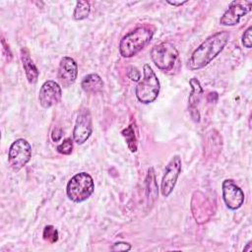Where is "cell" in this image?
I'll list each match as a JSON object with an SVG mask.
<instances>
[{"label": "cell", "instance_id": "obj_20", "mask_svg": "<svg viewBox=\"0 0 252 252\" xmlns=\"http://www.w3.org/2000/svg\"><path fill=\"white\" fill-rule=\"evenodd\" d=\"M251 31H252V28L251 27H248L245 32H243L242 34V44L244 45V47L246 48H251L252 46V39H251Z\"/></svg>", "mask_w": 252, "mask_h": 252}, {"label": "cell", "instance_id": "obj_5", "mask_svg": "<svg viewBox=\"0 0 252 252\" xmlns=\"http://www.w3.org/2000/svg\"><path fill=\"white\" fill-rule=\"evenodd\" d=\"M177 57L178 51L176 47L168 41L158 43L151 50V58L153 62L158 69L163 71L172 69Z\"/></svg>", "mask_w": 252, "mask_h": 252}, {"label": "cell", "instance_id": "obj_8", "mask_svg": "<svg viewBox=\"0 0 252 252\" xmlns=\"http://www.w3.org/2000/svg\"><path fill=\"white\" fill-rule=\"evenodd\" d=\"M252 2L251 1H233L229 4L228 8L222 14L220 19V24L221 26L231 27L239 23L240 19L251 11Z\"/></svg>", "mask_w": 252, "mask_h": 252}, {"label": "cell", "instance_id": "obj_25", "mask_svg": "<svg viewBox=\"0 0 252 252\" xmlns=\"http://www.w3.org/2000/svg\"><path fill=\"white\" fill-rule=\"evenodd\" d=\"M252 250V248H251V241H249L248 243H247V245H246V247H244V249H243V251H251Z\"/></svg>", "mask_w": 252, "mask_h": 252}, {"label": "cell", "instance_id": "obj_9", "mask_svg": "<svg viewBox=\"0 0 252 252\" xmlns=\"http://www.w3.org/2000/svg\"><path fill=\"white\" fill-rule=\"evenodd\" d=\"M92 133V116L88 109H84L77 116L73 130V140L78 145H83L91 137Z\"/></svg>", "mask_w": 252, "mask_h": 252}, {"label": "cell", "instance_id": "obj_14", "mask_svg": "<svg viewBox=\"0 0 252 252\" xmlns=\"http://www.w3.org/2000/svg\"><path fill=\"white\" fill-rule=\"evenodd\" d=\"M21 59L23 63V68L26 73V77L29 81V83L33 84L37 81L39 71L36 68L35 64L33 63L32 59L30 56V52L27 48H22L21 50Z\"/></svg>", "mask_w": 252, "mask_h": 252}, {"label": "cell", "instance_id": "obj_19", "mask_svg": "<svg viewBox=\"0 0 252 252\" xmlns=\"http://www.w3.org/2000/svg\"><path fill=\"white\" fill-rule=\"evenodd\" d=\"M57 152L61 155L68 156L72 153L73 150V140L71 138H67L63 140V142L57 146Z\"/></svg>", "mask_w": 252, "mask_h": 252}, {"label": "cell", "instance_id": "obj_3", "mask_svg": "<svg viewBox=\"0 0 252 252\" xmlns=\"http://www.w3.org/2000/svg\"><path fill=\"white\" fill-rule=\"evenodd\" d=\"M94 190V179L87 172L75 174L66 186V194L68 198L75 203H81L87 200L93 194Z\"/></svg>", "mask_w": 252, "mask_h": 252}, {"label": "cell", "instance_id": "obj_13", "mask_svg": "<svg viewBox=\"0 0 252 252\" xmlns=\"http://www.w3.org/2000/svg\"><path fill=\"white\" fill-rule=\"evenodd\" d=\"M189 84L191 86V92L188 98V108L191 115V118L195 122L200 121V112H199V103L202 98L203 94V88L201 87V84L198 79L192 78L189 81Z\"/></svg>", "mask_w": 252, "mask_h": 252}, {"label": "cell", "instance_id": "obj_1", "mask_svg": "<svg viewBox=\"0 0 252 252\" xmlns=\"http://www.w3.org/2000/svg\"><path fill=\"white\" fill-rule=\"evenodd\" d=\"M229 38L225 31L219 32L205 39L192 53L188 60V67L191 70H199L207 66L224 48Z\"/></svg>", "mask_w": 252, "mask_h": 252}, {"label": "cell", "instance_id": "obj_2", "mask_svg": "<svg viewBox=\"0 0 252 252\" xmlns=\"http://www.w3.org/2000/svg\"><path fill=\"white\" fill-rule=\"evenodd\" d=\"M154 31L149 27H139L122 37L119 43V52L125 58L132 57L140 52L153 38Z\"/></svg>", "mask_w": 252, "mask_h": 252}, {"label": "cell", "instance_id": "obj_23", "mask_svg": "<svg viewBox=\"0 0 252 252\" xmlns=\"http://www.w3.org/2000/svg\"><path fill=\"white\" fill-rule=\"evenodd\" d=\"M62 136H63V131H62V129L59 128V127L54 128V129L52 130V132H51V139H52L53 142H58V141H60L61 138H62Z\"/></svg>", "mask_w": 252, "mask_h": 252}, {"label": "cell", "instance_id": "obj_15", "mask_svg": "<svg viewBox=\"0 0 252 252\" xmlns=\"http://www.w3.org/2000/svg\"><path fill=\"white\" fill-rule=\"evenodd\" d=\"M81 87L88 94H97L103 89V82L97 74H89L81 82Z\"/></svg>", "mask_w": 252, "mask_h": 252}, {"label": "cell", "instance_id": "obj_10", "mask_svg": "<svg viewBox=\"0 0 252 252\" xmlns=\"http://www.w3.org/2000/svg\"><path fill=\"white\" fill-rule=\"evenodd\" d=\"M62 96V90L60 85L55 81H46L42 84L39 94L38 100L42 107L49 108L57 104Z\"/></svg>", "mask_w": 252, "mask_h": 252}, {"label": "cell", "instance_id": "obj_7", "mask_svg": "<svg viewBox=\"0 0 252 252\" xmlns=\"http://www.w3.org/2000/svg\"><path fill=\"white\" fill-rule=\"evenodd\" d=\"M181 172V158L179 156H174L167 163L164 174L160 183V191L162 196L168 197L173 191L176 181Z\"/></svg>", "mask_w": 252, "mask_h": 252}, {"label": "cell", "instance_id": "obj_17", "mask_svg": "<svg viewBox=\"0 0 252 252\" xmlns=\"http://www.w3.org/2000/svg\"><path fill=\"white\" fill-rule=\"evenodd\" d=\"M122 135L125 137L127 146L130 149V151L136 152L137 151V142H136V137H135V132H134L133 126L129 125L127 128H125L122 131Z\"/></svg>", "mask_w": 252, "mask_h": 252}, {"label": "cell", "instance_id": "obj_12", "mask_svg": "<svg viewBox=\"0 0 252 252\" xmlns=\"http://www.w3.org/2000/svg\"><path fill=\"white\" fill-rule=\"evenodd\" d=\"M78 76V65L76 61L68 56L63 57L60 60L58 67V80L64 88H68L73 85Z\"/></svg>", "mask_w": 252, "mask_h": 252}, {"label": "cell", "instance_id": "obj_6", "mask_svg": "<svg viewBox=\"0 0 252 252\" xmlns=\"http://www.w3.org/2000/svg\"><path fill=\"white\" fill-rule=\"evenodd\" d=\"M32 158V147L25 139H17L11 145L8 154L10 166L15 171H19L30 161Z\"/></svg>", "mask_w": 252, "mask_h": 252}, {"label": "cell", "instance_id": "obj_21", "mask_svg": "<svg viewBox=\"0 0 252 252\" xmlns=\"http://www.w3.org/2000/svg\"><path fill=\"white\" fill-rule=\"evenodd\" d=\"M110 249L112 251H129L131 249V244L128 242H123V241H118L115 242Z\"/></svg>", "mask_w": 252, "mask_h": 252}, {"label": "cell", "instance_id": "obj_24", "mask_svg": "<svg viewBox=\"0 0 252 252\" xmlns=\"http://www.w3.org/2000/svg\"><path fill=\"white\" fill-rule=\"evenodd\" d=\"M169 5H172V6H175V7H178V6H182L183 4L187 3V1H180V2H176V1H166Z\"/></svg>", "mask_w": 252, "mask_h": 252}, {"label": "cell", "instance_id": "obj_11", "mask_svg": "<svg viewBox=\"0 0 252 252\" xmlns=\"http://www.w3.org/2000/svg\"><path fill=\"white\" fill-rule=\"evenodd\" d=\"M222 199L226 207L230 210L239 209L244 202L243 191L231 179H225L221 185Z\"/></svg>", "mask_w": 252, "mask_h": 252}, {"label": "cell", "instance_id": "obj_18", "mask_svg": "<svg viewBox=\"0 0 252 252\" xmlns=\"http://www.w3.org/2000/svg\"><path fill=\"white\" fill-rule=\"evenodd\" d=\"M42 237L49 243H55L58 240V231L53 225H46L43 228Z\"/></svg>", "mask_w": 252, "mask_h": 252}, {"label": "cell", "instance_id": "obj_4", "mask_svg": "<svg viewBox=\"0 0 252 252\" xmlns=\"http://www.w3.org/2000/svg\"><path fill=\"white\" fill-rule=\"evenodd\" d=\"M144 77L136 87L135 94L138 100L144 104L153 102L158 95L160 85L154 70L149 64L144 65Z\"/></svg>", "mask_w": 252, "mask_h": 252}, {"label": "cell", "instance_id": "obj_22", "mask_svg": "<svg viewBox=\"0 0 252 252\" xmlns=\"http://www.w3.org/2000/svg\"><path fill=\"white\" fill-rule=\"evenodd\" d=\"M127 76L129 79H131L132 81H139L141 79V74H140V71L134 67V66H130L129 69H128V72H127Z\"/></svg>", "mask_w": 252, "mask_h": 252}, {"label": "cell", "instance_id": "obj_16", "mask_svg": "<svg viewBox=\"0 0 252 252\" xmlns=\"http://www.w3.org/2000/svg\"><path fill=\"white\" fill-rule=\"evenodd\" d=\"M90 12H91V6L88 1H84V0L78 1L74 9L73 18L76 21L85 20L90 15Z\"/></svg>", "mask_w": 252, "mask_h": 252}]
</instances>
